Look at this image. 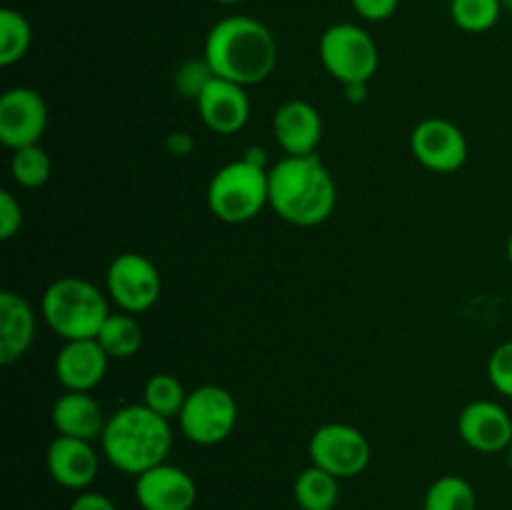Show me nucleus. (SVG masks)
Listing matches in <instances>:
<instances>
[{
    "mask_svg": "<svg viewBox=\"0 0 512 510\" xmlns=\"http://www.w3.org/2000/svg\"><path fill=\"white\" fill-rule=\"evenodd\" d=\"M203 58L213 75L248 88L273 73L278 65V43L258 18L228 15L208 30Z\"/></svg>",
    "mask_w": 512,
    "mask_h": 510,
    "instance_id": "1",
    "label": "nucleus"
},
{
    "mask_svg": "<svg viewBox=\"0 0 512 510\" xmlns=\"http://www.w3.org/2000/svg\"><path fill=\"white\" fill-rule=\"evenodd\" d=\"M338 185L318 155H285L270 168V208L298 228H315L333 215Z\"/></svg>",
    "mask_w": 512,
    "mask_h": 510,
    "instance_id": "2",
    "label": "nucleus"
},
{
    "mask_svg": "<svg viewBox=\"0 0 512 510\" xmlns=\"http://www.w3.org/2000/svg\"><path fill=\"white\" fill-rule=\"evenodd\" d=\"M173 448L170 420L153 413L145 403L123 405L108 415L100 450L115 470L125 475H143L165 463Z\"/></svg>",
    "mask_w": 512,
    "mask_h": 510,
    "instance_id": "3",
    "label": "nucleus"
},
{
    "mask_svg": "<svg viewBox=\"0 0 512 510\" xmlns=\"http://www.w3.org/2000/svg\"><path fill=\"white\" fill-rule=\"evenodd\" d=\"M45 325L63 340L98 338L110 315L108 293L78 275H63L45 288L40 298Z\"/></svg>",
    "mask_w": 512,
    "mask_h": 510,
    "instance_id": "4",
    "label": "nucleus"
},
{
    "mask_svg": "<svg viewBox=\"0 0 512 510\" xmlns=\"http://www.w3.org/2000/svg\"><path fill=\"white\" fill-rule=\"evenodd\" d=\"M208 210L228 225H243L270 208V170L248 158L225 163L208 183Z\"/></svg>",
    "mask_w": 512,
    "mask_h": 510,
    "instance_id": "5",
    "label": "nucleus"
},
{
    "mask_svg": "<svg viewBox=\"0 0 512 510\" xmlns=\"http://www.w3.org/2000/svg\"><path fill=\"white\" fill-rule=\"evenodd\" d=\"M320 63L340 85L370 83L380 65L373 35L355 23H335L320 35Z\"/></svg>",
    "mask_w": 512,
    "mask_h": 510,
    "instance_id": "6",
    "label": "nucleus"
},
{
    "mask_svg": "<svg viewBox=\"0 0 512 510\" xmlns=\"http://www.w3.org/2000/svg\"><path fill=\"white\" fill-rule=\"evenodd\" d=\"M238 400L223 385H198L188 393L183 410L178 415L180 430L195 445H218L230 438L238 425Z\"/></svg>",
    "mask_w": 512,
    "mask_h": 510,
    "instance_id": "7",
    "label": "nucleus"
},
{
    "mask_svg": "<svg viewBox=\"0 0 512 510\" xmlns=\"http://www.w3.org/2000/svg\"><path fill=\"white\" fill-rule=\"evenodd\" d=\"M310 463L328 470L338 480L365 473L373 458L368 435L348 423H325L310 435Z\"/></svg>",
    "mask_w": 512,
    "mask_h": 510,
    "instance_id": "8",
    "label": "nucleus"
},
{
    "mask_svg": "<svg viewBox=\"0 0 512 510\" xmlns=\"http://www.w3.org/2000/svg\"><path fill=\"white\" fill-rule=\"evenodd\" d=\"M163 290L160 270L140 253H120L110 260L105 273V293L123 313L140 315L153 308Z\"/></svg>",
    "mask_w": 512,
    "mask_h": 510,
    "instance_id": "9",
    "label": "nucleus"
},
{
    "mask_svg": "<svg viewBox=\"0 0 512 510\" xmlns=\"http://www.w3.org/2000/svg\"><path fill=\"white\" fill-rule=\"evenodd\" d=\"M410 153L430 173H455L468 160V138L445 118H425L410 133Z\"/></svg>",
    "mask_w": 512,
    "mask_h": 510,
    "instance_id": "10",
    "label": "nucleus"
},
{
    "mask_svg": "<svg viewBox=\"0 0 512 510\" xmlns=\"http://www.w3.org/2000/svg\"><path fill=\"white\" fill-rule=\"evenodd\" d=\"M48 128V103L28 85H15L0 95V143L10 150L38 145Z\"/></svg>",
    "mask_w": 512,
    "mask_h": 510,
    "instance_id": "11",
    "label": "nucleus"
},
{
    "mask_svg": "<svg viewBox=\"0 0 512 510\" xmlns=\"http://www.w3.org/2000/svg\"><path fill=\"white\" fill-rule=\"evenodd\" d=\"M135 500L143 510H193L198 485L188 470L165 460L135 478Z\"/></svg>",
    "mask_w": 512,
    "mask_h": 510,
    "instance_id": "12",
    "label": "nucleus"
},
{
    "mask_svg": "<svg viewBox=\"0 0 512 510\" xmlns=\"http://www.w3.org/2000/svg\"><path fill=\"white\" fill-rule=\"evenodd\" d=\"M458 435L475 453H505L512 443V418L495 400H473L460 410Z\"/></svg>",
    "mask_w": 512,
    "mask_h": 510,
    "instance_id": "13",
    "label": "nucleus"
},
{
    "mask_svg": "<svg viewBox=\"0 0 512 510\" xmlns=\"http://www.w3.org/2000/svg\"><path fill=\"white\" fill-rule=\"evenodd\" d=\"M195 108L205 128L218 135L240 133L250 120V98L245 93V85L218 78V75H213L210 83L200 90Z\"/></svg>",
    "mask_w": 512,
    "mask_h": 510,
    "instance_id": "14",
    "label": "nucleus"
},
{
    "mask_svg": "<svg viewBox=\"0 0 512 510\" xmlns=\"http://www.w3.org/2000/svg\"><path fill=\"white\" fill-rule=\"evenodd\" d=\"M48 473L60 488L83 493L95 483L100 470V455L90 440L68 438V435H55L45 453Z\"/></svg>",
    "mask_w": 512,
    "mask_h": 510,
    "instance_id": "15",
    "label": "nucleus"
},
{
    "mask_svg": "<svg viewBox=\"0 0 512 510\" xmlns=\"http://www.w3.org/2000/svg\"><path fill=\"white\" fill-rule=\"evenodd\" d=\"M108 365L110 355L105 353L98 338L63 340V348L55 355V378L65 390L90 393L103 383Z\"/></svg>",
    "mask_w": 512,
    "mask_h": 510,
    "instance_id": "16",
    "label": "nucleus"
},
{
    "mask_svg": "<svg viewBox=\"0 0 512 510\" xmlns=\"http://www.w3.org/2000/svg\"><path fill=\"white\" fill-rule=\"evenodd\" d=\"M273 138L285 155H315L323 140V118L308 100H285L273 115Z\"/></svg>",
    "mask_w": 512,
    "mask_h": 510,
    "instance_id": "17",
    "label": "nucleus"
},
{
    "mask_svg": "<svg viewBox=\"0 0 512 510\" xmlns=\"http://www.w3.org/2000/svg\"><path fill=\"white\" fill-rule=\"evenodd\" d=\"M33 305L15 290L0 293V363L13 365L23 358L35 340Z\"/></svg>",
    "mask_w": 512,
    "mask_h": 510,
    "instance_id": "18",
    "label": "nucleus"
},
{
    "mask_svg": "<svg viewBox=\"0 0 512 510\" xmlns=\"http://www.w3.org/2000/svg\"><path fill=\"white\" fill-rule=\"evenodd\" d=\"M50 420H53V428L58 435L90 440L93 443V440H100V435H103L108 415H105L103 405L90 393L65 390L53 403Z\"/></svg>",
    "mask_w": 512,
    "mask_h": 510,
    "instance_id": "19",
    "label": "nucleus"
},
{
    "mask_svg": "<svg viewBox=\"0 0 512 510\" xmlns=\"http://www.w3.org/2000/svg\"><path fill=\"white\" fill-rule=\"evenodd\" d=\"M293 498L300 510H335L340 500V480L310 463L295 478Z\"/></svg>",
    "mask_w": 512,
    "mask_h": 510,
    "instance_id": "20",
    "label": "nucleus"
},
{
    "mask_svg": "<svg viewBox=\"0 0 512 510\" xmlns=\"http://www.w3.org/2000/svg\"><path fill=\"white\" fill-rule=\"evenodd\" d=\"M143 325L130 313H110L98 333V343L103 345L110 360H130L143 348Z\"/></svg>",
    "mask_w": 512,
    "mask_h": 510,
    "instance_id": "21",
    "label": "nucleus"
},
{
    "mask_svg": "<svg viewBox=\"0 0 512 510\" xmlns=\"http://www.w3.org/2000/svg\"><path fill=\"white\" fill-rule=\"evenodd\" d=\"M30 43H33L30 20L15 8L0 10V65L10 68L20 63L28 55Z\"/></svg>",
    "mask_w": 512,
    "mask_h": 510,
    "instance_id": "22",
    "label": "nucleus"
},
{
    "mask_svg": "<svg viewBox=\"0 0 512 510\" xmlns=\"http://www.w3.org/2000/svg\"><path fill=\"white\" fill-rule=\"evenodd\" d=\"M423 510H478V495L460 475H440L425 493Z\"/></svg>",
    "mask_w": 512,
    "mask_h": 510,
    "instance_id": "23",
    "label": "nucleus"
},
{
    "mask_svg": "<svg viewBox=\"0 0 512 510\" xmlns=\"http://www.w3.org/2000/svg\"><path fill=\"white\" fill-rule=\"evenodd\" d=\"M10 175H13L15 185H20V188H43L50 175H53V160H50L48 150L40 143L18 148L10 155Z\"/></svg>",
    "mask_w": 512,
    "mask_h": 510,
    "instance_id": "24",
    "label": "nucleus"
},
{
    "mask_svg": "<svg viewBox=\"0 0 512 510\" xmlns=\"http://www.w3.org/2000/svg\"><path fill=\"white\" fill-rule=\"evenodd\" d=\"M185 400H188V390H185V385L170 373L150 375L148 383H145L143 388V403L148 405L153 413L163 415V418L168 420L178 418Z\"/></svg>",
    "mask_w": 512,
    "mask_h": 510,
    "instance_id": "25",
    "label": "nucleus"
},
{
    "mask_svg": "<svg viewBox=\"0 0 512 510\" xmlns=\"http://www.w3.org/2000/svg\"><path fill=\"white\" fill-rule=\"evenodd\" d=\"M503 15V0H450V18L465 33H488Z\"/></svg>",
    "mask_w": 512,
    "mask_h": 510,
    "instance_id": "26",
    "label": "nucleus"
},
{
    "mask_svg": "<svg viewBox=\"0 0 512 510\" xmlns=\"http://www.w3.org/2000/svg\"><path fill=\"white\" fill-rule=\"evenodd\" d=\"M488 380L500 395L512 398V340H505L490 353Z\"/></svg>",
    "mask_w": 512,
    "mask_h": 510,
    "instance_id": "27",
    "label": "nucleus"
},
{
    "mask_svg": "<svg viewBox=\"0 0 512 510\" xmlns=\"http://www.w3.org/2000/svg\"><path fill=\"white\" fill-rule=\"evenodd\" d=\"M210 78H213V70L208 68L205 58L203 60H188V63H183L178 68L175 85H178V90L185 95V98L195 100L200 95V90L210 83Z\"/></svg>",
    "mask_w": 512,
    "mask_h": 510,
    "instance_id": "28",
    "label": "nucleus"
},
{
    "mask_svg": "<svg viewBox=\"0 0 512 510\" xmlns=\"http://www.w3.org/2000/svg\"><path fill=\"white\" fill-rule=\"evenodd\" d=\"M23 228V205L10 190H0V238L13 240Z\"/></svg>",
    "mask_w": 512,
    "mask_h": 510,
    "instance_id": "29",
    "label": "nucleus"
},
{
    "mask_svg": "<svg viewBox=\"0 0 512 510\" xmlns=\"http://www.w3.org/2000/svg\"><path fill=\"white\" fill-rule=\"evenodd\" d=\"M355 15H360L368 23H383L393 18L395 10L400 8V0H350Z\"/></svg>",
    "mask_w": 512,
    "mask_h": 510,
    "instance_id": "30",
    "label": "nucleus"
},
{
    "mask_svg": "<svg viewBox=\"0 0 512 510\" xmlns=\"http://www.w3.org/2000/svg\"><path fill=\"white\" fill-rule=\"evenodd\" d=\"M68 510H118V505L103 493H95V490H83V493L75 495V500L70 503Z\"/></svg>",
    "mask_w": 512,
    "mask_h": 510,
    "instance_id": "31",
    "label": "nucleus"
},
{
    "mask_svg": "<svg viewBox=\"0 0 512 510\" xmlns=\"http://www.w3.org/2000/svg\"><path fill=\"white\" fill-rule=\"evenodd\" d=\"M168 150L175 155V158H185V155H190L195 150V140L193 135L185 133V130H175V133L168 135Z\"/></svg>",
    "mask_w": 512,
    "mask_h": 510,
    "instance_id": "32",
    "label": "nucleus"
},
{
    "mask_svg": "<svg viewBox=\"0 0 512 510\" xmlns=\"http://www.w3.org/2000/svg\"><path fill=\"white\" fill-rule=\"evenodd\" d=\"M343 90H345V100L353 105L365 103V98H368V83H350V85H343Z\"/></svg>",
    "mask_w": 512,
    "mask_h": 510,
    "instance_id": "33",
    "label": "nucleus"
},
{
    "mask_svg": "<svg viewBox=\"0 0 512 510\" xmlns=\"http://www.w3.org/2000/svg\"><path fill=\"white\" fill-rule=\"evenodd\" d=\"M243 158H248L250 163H258V165L268 163V158H265V150L263 148H248V150H245Z\"/></svg>",
    "mask_w": 512,
    "mask_h": 510,
    "instance_id": "34",
    "label": "nucleus"
},
{
    "mask_svg": "<svg viewBox=\"0 0 512 510\" xmlns=\"http://www.w3.org/2000/svg\"><path fill=\"white\" fill-rule=\"evenodd\" d=\"M505 463H508V468L512 470V443L505 448Z\"/></svg>",
    "mask_w": 512,
    "mask_h": 510,
    "instance_id": "35",
    "label": "nucleus"
},
{
    "mask_svg": "<svg viewBox=\"0 0 512 510\" xmlns=\"http://www.w3.org/2000/svg\"><path fill=\"white\" fill-rule=\"evenodd\" d=\"M213 3H220V5H238V3H245V0H213Z\"/></svg>",
    "mask_w": 512,
    "mask_h": 510,
    "instance_id": "36",
    "label": "nucleus"
},
{
    "mask_svg": "<svg viewBox=\"0 0 512 510\" xmlns=\"http://www.w3.org/2000/svg\"><path fill=\"white\" fill-rule=\"evenodd\" d=\"M508 263H510V268H512V233H510V238H508Z\"/></svg>",
    "mask_w": 512,
    "mask_h": 510,
    "instance_id": "37",
    "label": "nucleus"
},
{
    "mask_svg": "<svg viewBox=\"0 0 512 510\" xmlns=\"http://www.w3.org/2000/svg\"><path fill=\"white\" fill-rule=\"evenodd\" d=\"M503 8H508V10H512V0H503Z\"/></svg>",
    "mask_w": 512,
    "mask_h": 510,
    "instance_id": "38",
    "label": "nucleus"
},
{
    "mask_svg": "<svg viewBox=\"0 0 512 510\" xmlns=\"http://www.w3.org/2000/svg\"><path fill=\"white\" fill-rule=\"evenodd\" d=\"M298 510H300V508H298Z\"/></svg>",
    "mask_w": 512,
    "mask_h": 510,
    "instance_id": "39",
    "label": "nucleus"
}]
</instances>
